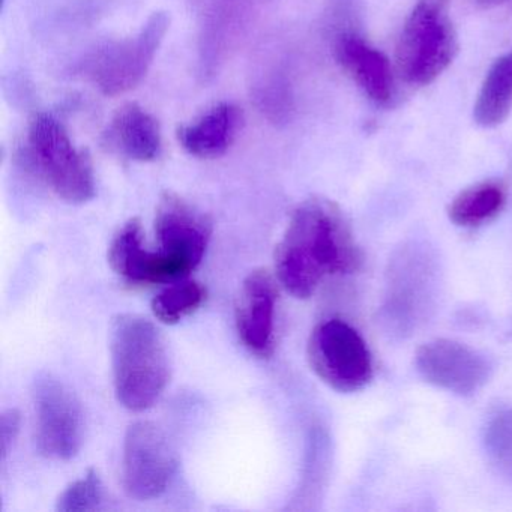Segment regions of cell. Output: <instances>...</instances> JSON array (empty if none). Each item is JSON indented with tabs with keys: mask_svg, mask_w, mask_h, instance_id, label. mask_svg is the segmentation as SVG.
Returning <instances> with one entry per match:
<instances>
[{
	"mask_svg": "<svg viewBox=\"0 0 512 512\" xmlns=\"http://www.w3.org/2000/svg\"><path fill=\"white\" fill-rule=\"evenodd\" d=\"M361 265V250L343 212L319 197L293 211L275 250L278 281L298 299L311 298L326 277L353 274Z\"/></svg>",
	"mask_w": 512,
	"mask_h": 512,
	"instance_id": "obj_1",
	"label": "cell"
},
{
	"mask_svg": "<svg viewBox=\"0 0 512 512\" xmlns=\"http://www.w3.org/2000/svg\"><path fill=\"white\" fill-rule=\"evenodd\" d=\"M116 397L125 409H151L170 382L169 350L160 329L139 314H118L110 325Z\"/></svg>",
	"mask_w": 512,
	"mask_h": 512,
	"instance_id": "obj_2",
	"label": "cell"
},
{
	"mask_svg": "<svg viewBox=\"0 0 512 512\" xmlns=\"http://www.w3.org/2000/svg\"><path fill=\"white\" fill-rule=\"evenodd\" d=\"M457 52L449 0H418L398 40L397 67L404 82L430 85L448 70Z\"/></svg>",
	"mask_w": 512,
	"mask_h": 512,
	"instance_id": "obj_3",
	"label": "cell"
},
{
	"mask_svg": "<svg viewBox=\"0 0 512 512\" xmlns=\"http://www.w3.org/2000/svg\"><path fill=\"white\" fill-rule=\"evenodd\" d=\"M32 166L50 190L71 205H83L97 191L94 164L88 152L76 148L64 125L49 113L32 119L28 133Z\"/></svg>",
	"mask_w": 512,
	"mask_h": 512,
	"instance_id": "obj_4",
	"label": "cell"
},
{
	"mask_svg": "<svg viewBox=\"0 0 512 512\" xmlns=\"http://www.w3.org/2000/svg\"><path fill=\"white\" fill-rule=\"evenodd\" d=\"M169 28V14L157 11L136 35L98 49L86 64V73L95 88L107 97H118L139 86L154 64Z\"/></svg>",
	"mask_w": 512,
	"mask_h": 512,
	"instance_id": "obj_5",
	"label": "cell"
},
{
	"mask_svg": "<svg viewBox=\"0 0 512 512\" xmlns=\"http://www.w3.org/2000/svg\"><path fill=\"white\" fill-rule=\"evenodd\" d=\"M311 370L334 391H361L373 380V356L364 338L349 323L329 319L311 332L307 344Z\"/></svg>",
	"mask_w": 512,
	"mask_h": 512,
	"instance_id": "obj_6",
	"label": "cell"
},
{
	"mask_svg": "<svg viewBox=\"0 0 512 512\" xmlns=\"http://www.w3.org/2000/svg\"><path fill=\"white\" fill-rule=\"evenodd\" d=\"M38 451L50 460H71L85 437V418L77 395L58 377L40 373L32 386Z\"/></svg>",
	"mask_w": 512,
	"mask_h": 512,
	"instance_id": "obj_7",
	"label": "cell"
},
{
	"mask_svg": "<svg viewBox=\"0 0 512 512\" xmlns=\"http://www.w3.org/2000/svg\"><path fill=\"white\" fill-rule=\"evenodd\" d=\"M175 469V451L158 425L137 421L128 427L122 457V484L128 496L137 500L161 496Z\"/></svg>",
	"mask_w": 512,
	"mask_h": 512,
	"instance_id": "obj_8",
	"label": "cell"
},
{
	"mask_svg": "<svg viewBox=\"0 0 512 512\" xmlns=\"http://www.w3.org/2000/svg\"><path fill=\"white\" fill-rule=\"evenodd\" d=\"M212 223L199 209L175 193L161 196L155 214V238L164 256L190 275L202 262Z\"/></svg>",
	"mask_w": 512,
	"mask_h": 512,
	"instance_id": "obj_9",
	"label": "cell"
},
{
	"mask_svg": "<svg viewBox=\"0 0 512 512\" xmlns=\"http://www.w3.org/2000/svg\"><path fill=\"white\" fill-rule=\"evenodd\" d=\"M415 365L425 382L463 397L478 392L491 376L490 361L482 353L446 338L422 344Z\"/></svg>",
	"mask_w": 512,
	"mask_h": 512,
	"instance_id": "obj_10",
	"label": "cell"
},
{
	"mask_svg": "<svg viewBox=\"0 0 512 512\" xmlns=\"http://www.w3.org/2000/svg\"><path fill=\"white\" fill-rule=\"evenodd\" d=\"M277 296L271 272L254 269L242 283L236 302V331L244 346L260 358L274 352Z\"/></svg>",
	"mask_w": 512,
	"mask_h": 512,
	"instance_id": "obj_11",
	"label": "cell"
},
{
	"mask_svg": "<svg viewBox=\"0 0 512 512\" xmlns=\"http://www.w3.org/2000/svg\"><path fill=\"white\" fill-rule=\"evenodd\" d=\"M109 263L122 280L133 286L172 283L187 277L160 250L149 251L145 247V233L139 218H131L116 233L109 248Z\"/></svg>",
	"mask_w": 512,
	"mask_h": 512,
	"instance_id": "obj_12",
	"label": "cell"
},
{
	"mask_svg": "<svg viewBox=\"0 0 512 512\" xmlns=\"http://www.w3.org/2000/svg\"><path fill=\"white\" fill-rule=\"evenodd\" d=\"M338 62L371 101L388 104L394 94L391 65L379 50L356 34H343L335 44Z\"/></svg>",
	"mask_w": 512,
	"mask_h": 512,
	"instance_id": "obj_13",
	"label": "cell"
},
{
	"mask_svg": "<svg viewBox=\"0 0 512 512\" xmlns=\"http://www.w3.org/2000/svg\"><path fill=\"white\" fill-rule=\"evenodd\" d=\"M242 124V110L235 104L221 103L191 124L179 128L178 140L193 157L214 160L229 151Z\"/></svg>",
	"mask_w": 512,
	"mask_h": 512,
	"instance_id": "obj_14",
	"label": "cell"
},
{
	"mask_svg": "<svg viewBox=\"0 0 512 512\" xmlns=\"http://www.w3.org/2000/svg\"><path fill=\"white\" fill-rule=\"evenodd\" d=\"M107 145L128 160L151 163L163 148L160 124L139 104H125L116 112L106 133Z\"/></svg>",
	"mask_w": 512,
	"mask_h": 512,
	"instance_id": "obj_15",
	"label": "cell"
},
{
	"mask_svg": "<svg viewBox=\"0 0 512 512\" xmlns=\"http://www.w3.org/2000/svg\"><path fill=\"white\" fill-rule=\"evenodd\" d=\"M512 107V50L494 61L482 82L473 107L476 124L496 128L506 121Z\"/></svg>",
	"mask_w": 512,
	"mask_h": 512,
	"instance_id": "obj_16",
	"label": "cell"
},
{
	"mask_svg": "<svg viewBox=\"0 0 512 512\" xmlns=\"http://www.w3.org/2000/svg\"><path fill=\"white\" fill-rule=\"evenodd\" d=\"M508 199L506 187L499 181H485L461 191L449 205V220L464 229H476L496 220Z\"/></svg>",
	"mask_w": 512,
	"mask_h": 512,
	"instance_id": "obj_17",
	"label": "cell"
},
{
	"mask_svg": "<svg viewBox=\"0 0 512 512\" xmlns=\"http://www.w3.org/2000/svg\"><path fill=\"white\" fill-rule=\"evenodd\" d=\"M206 299V289L197 281H173L152 299L155 319L166 325H176L190 314L196 313Z\"/></svg>",
	"mask_w": 512,
	"mask_h": 512,
	"instance_id": "obj_18",
	"label": "cell"
},
{
	"mask_svg": "<svg viewBox=\"0 0 512 512\" xmlns=\"http://www.w3.org/2000/svg\"><path fill=\"white\" fill-rule=\"evenodd\" d=\"M104 485L97 470L91 469L83 478L68 485L58 502L56 511L59 512H88L97 511L103 506Z\"/></svg>",
	"mask_w": 512,
	"mask_h": 512,
	"instance_id": "obj_19",
	"label": "cell"
},
{
	"mask_svg": "<svg viewBox=\"0 0 512 512\" xmlns=\"http://www.w3.org/2000/svg\"><path fill=\"white\" fill-rule=\"evenodd\" d=\"M484 442L488 458L497 472L512 479V409L491 419Z\"/></svg>",
	"mask_w": 512,
	"mask_h": 512,
	"instance_id": "obj_20",
	"label": "cell"
},
{
	"mask_svg": "<svg viewBox=\"0 0 512 512\" xmlns=\"http://www.w3.org/2000/svg\"><path fill=\"white\" fill-rule=\"evenodd\" d=\"M20 430V413L17 410L10 409L2 415L0 421V440H2V458L7 457L16 440Z\"/></svg>",
	"mask_w": 512,
	"mask_h": 512,
	"instance_id": "obj_21",
	"label": "cell"
},
{
	"mask_svg": "<svg viewBox=\"0 0 512 512\" xmlns=\"http://www.w3.org/2000/svg\"><path fill=\"white\" fill-rule=\"evenodd\" d=\"M506 0H475V4L482 8L497 7V5L503 4Z\"/></svg>",
	"mask_w": 512,
	"mask_h": 512,
	"instance_id": "obj_22",
	"label": "cell"
}]
</instances>
